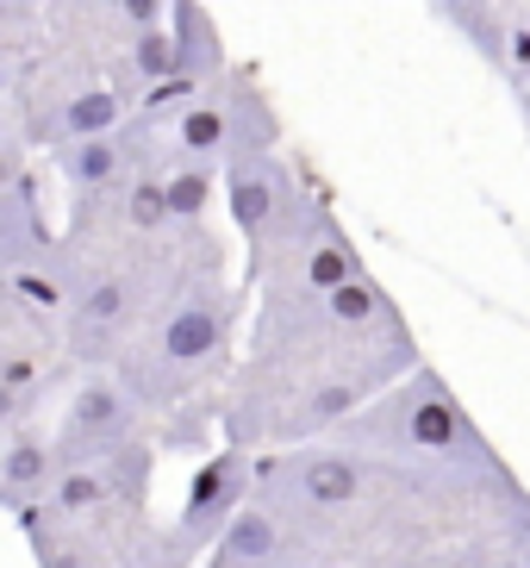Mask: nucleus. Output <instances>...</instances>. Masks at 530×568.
<instances>
[{
	"label": "nucleus",
	"instance_id": "1",
	"mask_svg": "<svg viewBox=\"0 0 530 568\" xmlns=\"http://www.w3.org/2000/svg\"><path fill=\"white\" fill-rule=\"evenodd\" d=\"M132 425H137L132 394L119 382H106V375H88V382L75 387V400H69L57 456H63V468L88 463V456H113V450L132 444Z\"/></svg>",
	"mask_w": 530,
	"mask_h": 568
},
{
	"label": "nucleus",
	"instance_id": "2",
	"mask_svg": "<svg viewBox=\"0 0 530 568\" xmlns=\"http://www.w3.org/2000/svg\"><path fill=\"white\" fill-rule=\"evenodd\" d=\"M244 487H249V463L237 450L213 456V463L200 468L194 487H187V506H182V537L187 544H213V537H225V525L244 513Z\"/></svg>",
	"mask_w": 530,
	"mask_h": 568
},
{
	"label": "nucleus",
	"instance_id": "3",
	"mask_svg": "<svg viewBox=\"0 0 530 568\" xmlns=\"http://www.w3.org/2000/svg\"><path fill=\"white\" fill-rule=\"evenodd\" d=\"M387 425H394L399 444H412V450H431V456H449V450H462L468 437V418L462 406L449 400V394H437V382L425 375V382L406 394V400L387 406Z\"/></svg>",
	"mask_w": 530,
	"mask_h": 568
},
{
	"label": "nucleus",
	"instance_id": "4",
	"mask_svg": "<svg viewBox=\"0 0 530 568\" xmlns=\"http://www.w3.org/2000/svg\"><path fill=\"white\" fill-rule=\"evenodd\" d=\"M225 325H232V306L218 301V294L182 301L175 313H169V325L156 332V368H175V375L200 368L218 344H225Z\"/></svg>",
	"mask_w": 530,
	"mask_h": 568
},
{
	"label": "nucleus",
	"instance_id": "5",
	"mask_svg": "<svg viewBox=\"0 0 530 568\" xmlns=\"http://www.w3.org/2000/svg\"><path fill=\"white\" fill-rule=\"evenodd\" d=\"M282 194H287V175H282V163H268V151L237 156L232 163V219H237V232L268 237Z\"/></svg>",
	"mask_w": 530,
	"mask_h": 568
},
{
	"label": "nucleus",
	"instance_id": "6",
	"mask_svg": "<svg viewBox=\"0 0 530 568\" xmlns=\"http://www.w3.org/2000/svg\"><path fill=\"white\" fill-rule=\"evenodd\" d=\"M57 468H63V456H50L38 437H13L7 444V463H0V500H7V513H26V506L57 487Z\"/></svg>",
	"mask_w": 530,
	"mask_h": 568
},
{
	"label": "nucleus",
	"instance_id": "7",
	"mask_svg": "<svg viewBox=\"0 0 530 568\" xmlns=\"http://www.w3.org/2000/svg\"><path fill=\"white\" fill-rule=\"evenodd\" d=\"M125 318V282H88L82 294H75V313H69V344L82 356H100L106 344H113V325Z\"/></svg>",
	"mask_w": 530,
	"mask_h": 568
},
{
	"label": "nucleus",
	"instance_id": "8",
	"mask_svg": "<svg viewBox=\"0 0 530 568\" xmlns=\"http://www.w3.org/2000/svg\"><path fill=\"white\" fill-rule=\"evenodd\" d=\"M294 481H299V500L349 506L356 494H363V468L349 463V456H337V450H313V456L294 463Z\"/></svg>",
	"mask_w": 530,
	"mask_h": 568
},
{
	"label": "nucleus",
	"instance_id": "9",
	"mask_svg": "<svg viewBox=\"0 0 530 568\" xmlns=\"http://www.w3.org/2000/svg\"><path fill=\"white\" fill-rule=\"evenodd\" d=\"M175 44H182V75H218V69H225L213 13H206L200 0H175Z\"/></svg>",
	"mask_w": 530,
	"mask_h": 568
},
{
	"label": "nucleus",
	"instance_id": "10",
	"mask_svg": "<svg viewBox=\"0 0 530 568\" xmlns=\"http://www.w3.org/2000/svg\"><path fill=\"white\" fill-rule=\"evenodd\" d=\"M119 169H125V156H119V138L113 132H100V138H69V151H63V175L75 187H113L119 182Z\"/></svg>",
	"mask_w": 530,
	"mask_h": 568
},
{
	"label": "nucleus",
	"instance_id": "11",
	"mask_svg": "<svg viewBox=\"0 0 530 568\" xmlns=\"http://www.w3.org/2000/svg\"><path fill=\"white\" fill-rule=\"evenodd\" d=\"M175 144H182L194 163H213L225 144H232V113L218 101H194L182 106V119H175Z\"/></svg>",
	"mask_w": 530,
	"mask_h": 568
},
{
	"label": "nucleus",
	"instance_id": "12",
	"mask_svg": "<svg viewBox=\"0 0 530 568\" xmlns=\"http://www.w3.org/2000/svg\"><path fill=\"white\" fill-rule=\"evenodd\" d=\"M218 544H225V562L232 568H268L275 550H282V531H275V518L268 513H237Z\"/></svg>",
	"mask_w": 530,
	"mask_h": 568
},
{
	"label": "nucleus",
	"instance_id": "13",
	"mask_svg": "<svg viewBox=\"0 0 530 568\" xmlns=\"http://www.w3.org/2000/svg\"><path fill=\"white\" fill-rule=\"evenodd\" d=\"M119 125V88H82V94H69L63 113H57V132L63 138H100Z\"/></svg>",
	"mask_w": 530,
	"mask_h": 568
},
{
	"label": "nucleus",
	"instance_id": "14",
	"mask_svg": "<svg viewBox=\"0 0 530 568\" xmlns=\"http://www.w3.org/2000/svg\"><path fill=\"white\" fill-rule=\"evenodd\" d=\"M7 287H13V301L26 306V313H63L69 306V275L63 268H38V263H19L7 268Z\"/></svg>",
	"mask_w": 530,
	"mask_h": 568
},
{
	"label": "nucleus",
	"instance_id": "15",
	"mask_svg": "<svg viewBox=\"0 0 530 568\" xmlns=\"http://www.w3.org/2000/svg\"><path fill=\"white\" fill-rule=\"evenodd\" d=\"M356 275V256H349V244L337 232L313 237V251H306V263H299V287L306 294H332L337 282H349Z\"/></svg>",
	"mask_w": 530,
	"mask_h": 568
},
{
	"label": "nucleus",
	"instance_id": "16",
	"mask_svg": "<svg viewBox=\"0 0 530 568\" xmlns=\"http://www.w3.org/2000/svg\"><path fill=\"white\" fill-rule=\"evenodd\" d=\"M113 494V475H106V463H75L57 475V487H50V506L57 513H94L100 500Z\"/></svg>",
	"mask_w": 530,
	"mask_h": 568
},
{
	"label": "nucleus",
	"instance_id": "17",
	"mask_svg": "<svg viewBox=\"0 0 530 568\" xmlns=\"http://www.w3.org/2000/svg\"><path fill=\"white\" fill-rule=\"evenodd\" d=\"M132 69L144 75L150 88L169 82V75H182V44H175V32H163V26H144V32L132 38Z\"/></svg>",
	"mask_w": 530,
	"mask_h": 568
},
{
	"label": "nucleus",
	"instance_id": "18",
	"mask_svg": "<svg viewBox=\"0 0 530 568\" xmlns=\"http://www.w3.org/2000/svg\"><path fill=\"white\" fill-rule=\"evenodd\" d=\"M325 313L337 325H368V318H381V287L368 282V275H349V282H337L325 294Z\"/></svg>",
	"mask_w": 530,
	"mask_h": 568
},
{
	"label": "nucleus",
	"instance_id": "19",
	"mask_svg": "<svg viewBox=\"0 0 530 568\" xmlns=\"http://www.w3.org/2000/svg\"><path fill=\"white\" fill-rule=\"evenodd\" d=\"M213 201V163H187L182 175H169V213L175 219H200Z\"/></svg>",
	"mask_w": 530,
	"mask_h": 568
},
{
	"label": "nucleus",
	"instance_id": "20",
	"mask_svg": "<svg viewBox=\"0 0 530 568\" xmlns=\"http://www.w3.org/2000/svg\"><path fill=\"white\" fill-rule=\"evenodd\" d=\"M125 213H132L137 232H156V225H169V182H137L132 187V201H125Z\"/></svg>",
	"mask_w": 530,
	"mask_h": 568
},
{
	"label": "nucleus",
	"instance_id": "21",
	"mask_svg": "<svg viewBox=\"0 0 530 568\" xmlns=\"http://www.w3.org/2000/svg\"><path fill=\"white\" fill-rule=\"evenodd\" d=\"M194 101H200V75H169V82L150 88L144 119H163V113H175V106H194Z\"/></svg>",
	"mask_w": 530,
	"mask_h": 568
},
{
	"label": "nucleus",
	"instance_id": "22",
	"mask_svg": "<svg viewBox=\"0 0 530 568\" xmlns=\"http://www.w3.org/2000/svg\"><path fill=\"white\" fill-rule=\"evenodd\" d=\"M0 382H7V400H26L32 394V382H38V368H32V356L26 351H7V363H0Z\"/></svg>",
	"mask_w": 530,
	"mask_h": 568
},
{
	"label": "nucleus",
	"instance_id": "23",
	"mask_svg": "<svg viewBox=\"0 0 530 568\" xmlns=\"http://www.w3.org/2000/svg\"><path fill=\"white\" fill-rule=\"evenodd\" d=\"M356 394H363V387H332V394H318V400L306 406V418H313V425H325V418H337L344 406H356Z\"/></svg>",
	"mask_w": 530,
	"mask_h": 568
},
{
	"label": "nucleus",
	"instance_id": "24",
	"mask_svg": "<svg viewBox=\"0 0 530 568\" xmlns=\"http://www.w3.org/2000/svg\"><path fill=\"white\" fill-rule=\"evenodd\" d=\"M163 7H175V0H125L119 13H125L132 32H144V26H163Z\"/></svg>",
	"mask_w": 530,
	"mask_h": 568
},
{
	"label": "nucleus",
	"instance_id": "25",
	"mask_svg": "<svg viewBox=\"0 0 530 568\" xmlns=\"http://www.w3.org/2000/svg\"><path fill=\"white\" fill-rule=\"evenodd\" d=\"M506 51H512V63L530 75V32H512V44H506Z\"/></svg>",
	"mask_w": 530,
	"mask_h": 568
},
{
	"label": "nucleus",
	"instance_id": "26",
	"mask_svg": "<svg viewBox=\"0 0 530 568\" xmlns=\"http://www.w3.org/2000/svg\"><path fill=\"white\" fill-rule=\"evenodd\" d=\"M38 556H44V568H82L75 556H63V550H38Z\"/></svg>",
	"mask_w": 530,
	"mask_h": 568
},
{
	"label": "nucleus",
	"instance_id": "27",
	"mask_svg": "<svg viewBox=\"0 0 530 568\" xmlns=\"http://www.w3.org/2000/svg\"><path fill=\"white\" fill-rule=\"evenodd\" d=\"M100 7H125V0H100Z\"/></svg>",
	"mask_w": 530,
	"mask_h": 568
},
{
	"label": "nucleus",
	"instance_id": "28",
	"mask_svg": "<svg viewBox=\"0 0 530 568\" xmlns=\"http://www.w3.org/2000/svg\"><path fill=\"white\" fill-rule=\"evenodd\" d=\"M524 568H530V556H524Z\"/></svg>",
	"mask_w": 530,
	"mask_h": 568
}]
</instances>
